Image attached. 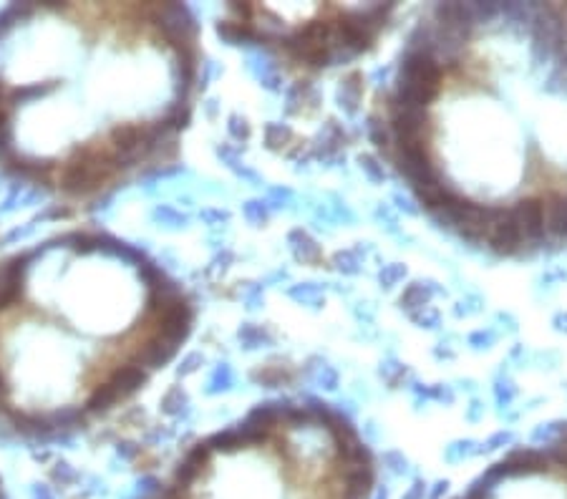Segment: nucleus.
Returning <instances> with one entry per match:
<instances>
[{
    "label": "nucleus",
    "instance_id": "obj_12",
    "mask_svg": "<svg viewBox=\"0 0 567 499\" xmlns=\"http://www.w3.org/2000/svg\"><path fill=\"white\" fill-rule=\"evenodd\" d=\"M162 411L172 419H187L189 411H192V401H189V393L181 389V386H172L170 391L162 396Z\"/></svg>",
    "mask_w": 567,
    "mask_h": 499
},
{
    "label": "nucleus",
    "instance_id": "obj_44",
    "mask_svg": "<svg viewBox=\"0 0 567 499\" xmlns=\"http://www.w3.org/2000/svg\"><path fill=\"white\" fill-rule=\"evenodd\" d=\"M353 315H356V320L361 325H374L376 310L371 308V303H356V308H353Z\"/></svg>",
    "mask_w": 567,
    "mask_h": 499
},
{
    "label": "nucleus",
    "instance_id": "obj_28",
    "mask_svg": "<svg viewBox=\"0 0 567 499\" xmlns=\"http://www.w3.org/2000/svg\"><path fill=\"white\" fill-rule=\"evenodd\" d=\"M358 167L363 169V175L369 177V182H374V184H383L388 177L386 167H383V162L376 154H361L358 157Z\"/></svg>",
    "mask_w": 567,
    "mask_h": 499
},
{
    "label": "nucleus",
    "instance_id": "obj_51",
    "mask_svg": "<svg viewBox=\"0 0 567 499\" xmlns=\"http://www.w3.org/2000/svg\"><path fill=\"white\" fill-rule=\"evenodd\" d=\"M434 355L439 358V361H441V358H447V361H449V358H454V350H452V346H449V343H439V346L434 348Z\"/></svg>",
    "mask_w": 567,
    "mask_h": 499
},
{
    "label": "nucleus",
    "instance_id": "obj_16",
    "mask_svg": "<svg viewBox=\"0 0 567 499\" xmlns=\"http://www.w3.org/2000/svg\"><path fill=\"white\" fill-rule=\"evenodd\" d=\"M151 220H154L159 227L172 229V232L184 229L189 225V215H184V212L177 210V207H172V205H157L154 210H151Z\"/></svg>",
    "mask_w": 567,
    "mask_h": 499
},
{
    "label": "nucleus",
    "instance_id": "obj_55",
    "mask_svg": "<svg viewBox=\"0 0 567 499\" xmlns=\"http://www.w3.org/2000/svg\"><path fill=\"white\" fill-rule=\"evenodd\" d=\"M33 499H53L49 492V487H43V484H36V489H33Z\"/></svg>",
    "mask_w": 567,
    "mask_h": 499
},
{
    "label": "nucleus",
    "instance_id": "obj_34",
    "mask_svg": "<svg viewBox=\"0 0 567 499\" xmlns=\"http://www.w3.org/2000/svg\"><path fill=\"white\" fill-rule=\"evenodd\" d=\"M466 343L471 346V350H492L497 343V331L495 328H479V331L469 333Z\"/></svg>",
    "mask_w": 567,
    "mask_h": 499
},
{
    "label": "nucleus",
    "instance_id": "obj_25",
    "mask_svg": "<svg viewBox=\"0 0 567 499\" xmlns=\"http://www.w3.org/2000/svg\"><path fill=\"white\" fill-rule=\"evenodd\" d=\"M512 444H514V431H509V429H499V431H495L492 436H487L484 441H479L477 457H484V454H495V451L504 449V446H512Z\"/></svg>",
    "mask_w": 567,
    "mask_h": 499
},
{
    "label": "nucleus",
    "instance_id": "obj_8",
    "mask_svg": "<svg viewBox=\"0 0 567 499\" xmlns=\"http://www.w3.org/2000/svg\"><path fill=\"white\" fill-rule=\"evenodd\" d=\"M109 381L116 386V391L121 393V398H127V396H132V393H136L141 386L146 384V371L129 361V363H124V366H116L114 371H111Z\"/></svg>",
    "mask_w": 567,
    "mask_h": 499
},
{
    "label": "nucleus",
    "instance_id": "obj_36",
    "mask_svg": "<svg viewBox=\"0 0 567 499\" xmlns=\"http://www.w3.org/2000/svg\"><path fill=\"white\" fill-rule=\"evenodd\" d=\"M184 172V167L181 164H172V167H167V164H162V167H154L149 169L144 175V184L154 187V182H162V179H172V177L181 175Z\"/></svg>",
    "mask_w": 567,
    "mask_h": 499
},
{
    "label": "nucleus",
    "instance_id": "obj_43",
    "mask_svg": "<svg viewBox=\"0 0 567 499\" xmlns=\"http://www.w3.org/2000/svg\"><path fill=\"white\" fill-rule=\"evenodd\" d=\"M426 494H428V481L421 479V476H414V481L406 487L401 499H426Z\"/></svg>",
    "mask_w": 567,
    "mask_h": 499
},
{
    "label": "nucleus",
    "instance_id": "obj_33",
    "mask_svg": "<svg viewBox=\"0 0 567 499\" xmlns=\"http://www.w3.org/2000/svg\"><path fill=\"white\" fill-rule=\"evenodd\" d=\"M409 318L414 320L419 328H426V331H439L441 328V310L434 305L421 308V310H416V313H411Z\"/></svg>",
    "mask_w": 567,
    "mask_h": 499
},
{
    "label": "nucleus",
    "instance_id": "obj_45",
    "mask_svg": "<svg viewBox=\"0 0 567 499\" xmlns=\"http://www.w3.org/2000/svg\"><path fill=\"white\" fill-rule=\"evenodd\" d=\"M232 263H235V253H232L229 247H224L222 253H217L215 258H212L210 267H212V270H227Z\"/></svg>",
    "mask_w": 567,
    "mask_h": 499
},
{
    "label": "nucleus",
    "instance_id": "obj_17",
    "mask_svg": "<svg viewBox=\"0 0 567 499\" xmlns=\"http://www.w3.org/2000/svg\"><path fill=\"white\" fill-rule=\"evenodd\" d=\"M477 449H479L477 439H454L444 446L441 457H444V462L454 467V464H461V462H466V459L477 457Z\"/></svg>",
    "mask_w": 567,
    "mask_h": 499
},
{
    "label": "nucleus",
    "instance_id": "obj_11",
    "mask_svg": "<svg viewBox=\"0 0 567 499\" xmlns=\"http://www.w3.org/2000/svg\"><path fill=\"white\" fill-rule=\"evenodd\" d=\"M237 341L242 343V348L245 350H257V348H265V346H272V343H275V336L267 331L265 325L242 323L240 331H237Z\"/></svg>",
    "mask_w": 567,
    "mask_h": 499
},
{
    "label": "nucleus",
    "instance_id": "obj_15",
    "mask_svg": "<svg viewBox=\"0 0 567 499\" xmlns=\"http://www.w3.org/2000/svg\"><path fill=\"white\" fill-rule=\"evenodd\" d=\"M235 389V373H232V366L229 363H217L212 368L210 379H207L205 393L207 396H217V393H227Z\"/></svg>",
    "mask_w": 567,
    "mask_h": 499
},
{
    "label": "nucleus",
    "instance_id": "obj_26",
    "mask_svg": "<svg viewBox=\"0 0 567 499\" xmlns=\"http://www.w3.org/2000/svg\"><path fill=\"white\" fill-rule=\"evenodd\" d=\"M242 215H245V220H248L250 225L260 227V225H265L267 220H270V207L265 205L262 197H253L242 205Z\"/></svg>",
    "mask_w": 567,
    "mask_h": 499
},
{
    "label": "nucleus",
    "instance_id": "obj_32",
    "mask_svg": "<svg viewBox=\"0 0 567 499\" xmlns=\"http://www.w3.org/2000/svg\"><path fill=\"white\" fill-rule=\"evenodd\" d=\"M482 310H484V298L479 293L464 295V298L454 305V315H457V318H471V315H479Z\"/></svg>",
    "mask_w": 567,
    "mask_h": 499
},
{
    "label": "nucleus",
    "instance_id": "obj_53",
    "mask_svg": "<svg viewBox=\"0 0 567 499\" xmlns=\"http://www.w3.org/2000/svg\"><path fill=\"white\" fill-rule=\"evenodd\" d=\"M8 127H11V108L0 106V132H3V129H8Z\"/></svg>",
    "mask_w": 567,
    "mask_h": 499
},
{
    "label": "nucleus",
    "instance_id": "obj_13",
    "mask_svg": "<svg viewBox=\"0 0 567 499\" xmlns=\"http://www.w3.org/2000/svg\"><path fill=\"white\" fill-rule=\"evenodd\" d=\"M119 398H121V393L116 391V386L111 384V381H106V384H98L96 389L89 393L84 411H89V414H101V411L111 409Z\"/></svg>",
    "mask_w": 567,
    "mask_h": 499
},
{
    "label": "nucleus",
    "instance_id": "obj_54",
    "mask_svg": "<svg viewBox=\"0 0 567 499\" xmlns=\"http://www.w3.org/2000/svg\"><path fill=\"white\" fill-rule=\"evenodd\" d=\"M363 434L369 436V441H376V439H378V429H376L374 421H366V427H363Z\"/></svg>",
    "mask_w": 567,
    "mask_h": 499
},
{
    "label": "nucleus",
    "instance_id": "obj_20",
    "mask_svg": "<svg viewBox=\"0 0 567 499\" xmlns=\"http://www.w3.org/2000/svg\"><path fill=\"white\" fill-rule=\"evenodd\" d=\"M49 419L53 431H71V429L84 424V409H79V406H63L58 411H51Z\"/></svg>",
    "mask_w": 567,
    "mask_h": 499
},
{
    "label": "nucleus",
    "instance_id": "obj_29",
    "mask_svg": "<svg viewBox=\"0 0 567 499\" xmlns=\"http://www.w3.org/2000/svg\"><path fill=\"white\" fill-rule=\"evenodd\" d=\"M406 275H409V270H406L404 263H388L378 270V285L383 290H393Z\"/></svg>",
    "mask_w": 567,
    "mask_h": 499
},
{
    "label": "nucleus",
    "instance_id": "obj_3",
    "mask_svg": "<svg viewBox=\"0 0 567 499\" xmlns=\"http://www.w3.org/2000/svg\"><path fill=\"white\" fill-rule=\"evenodd\" d=\"M285 242H288V250H290V255H293L295 263L315 265L323 260V247L318 245V240L310 235L308 229H302V227L290 229Z\"/></svg>",
    "mask_w": 567,
    "mask_h": 499
},
{
    "label": "nucleus",
    "instance_id": "obj_50",
    "mask_svg": "<svg viewBox=\"0 0 567 499\" xmlns=\"http://www.w3.org/2000/svg\"><path fill=\"white\" fill-rule=\"evenodd\" d=\"M497 320H499V323H507L509 333H517V318H514L512 313H497Z\"/></svg>",
    "mask_w": 567,
    "mask_h": 499
},
{
    "label": "nucleus",
    "instance_id": "obj_47",
    "mask_svg": "<svg viewBox=\"0 0 567 499\" xmlns=\"http://www.w3.org/2000/svg\"><path fill=\"white\" fill-rule=\"evenodd\" d=\"M449 487H452V481L449 479H436L434 484H431V489H428L426 499H441L449 492Z\"/></svg>",
    "mask_w": 567,
    "mask_h": 499
},
{
    "label": "nucleus",
    "instance_id": "obj_39",
    "mask_svg": "<svg viewBox=\"0 0 567 499\" xmlns=\"http://www.w3.org/2000/svg\"><path fill=\"white\" fill-rule=\"evenodd\" d=\"M205 355L202 353H187L184 358H181V363H179V368H177V373H179V379H187V376H192V373H197L199 368L205 366Z\"/></svg>",
    "mask_w": 567,
    "mask_h": 499
},
{
    "label": "nucleus",
    "instance_id": "obj_59",
    "mask_svg": "<svg viewBox=\"0 0 567 499\" xmlns=\"http://www.w3.org/2000/svg\"><path fill=\"white\" fill-rule=\"evenodd\" d=\"M0 487H3V481H0ZM0 497H3V492H0Z\"/></svg>",
    "mask_w": 567,
    "mask_h": 499
},
{
    "label": "nucleus",
    "instance_id": "obj_18",
    "mask_svg": "<svg viewBox=\"0 0 567 499\" xmlns=\"http://www.w3.org/2000/svg\"><path fill=\"white\" fill-rule=\"evenodd\" d=\"M262 137H265V146L272 151H280L293 141L295 132L290 124H283V121H267L265 129H262Z\"/></svg>",
    "mask_w": 567,
    "mask_h": 499
},
{
    "label": "nucleus",
    "instance_id": "obj_52",
    "mask_svg": "<svg viewBox=\"0 0 567 499\" xmlns=\"http://www.w3.org/2000/svg\"><path fill=\"white\" fill-rule=\"evenodd\" d=\"M552 328H555L557 333H567V313H557L555 318H552Z\"/></svg>",
    "mask_w": 567,
    "mask_h": 499
},
{
    "label": "nucleus",
    "instance_id": "obj_9",
    "mask_svg": "<svg viewBox=\"0 0 567 499\" xmlns=\"http://www.w3.org/2000/svg\"><path fill=\"white\" fill-rule=\"evenodd\" d=\"M336 101L343 108L348 116H356L363 101V79L358 73H348L345 79H340L338 91H336Z\"/></svg>",
    "mask_w": 567,
    "mask_h": 499
},
{
    "label": "nucleus",
    "instance_id": "obj_38",
    "mask_svg": "<svg viewBox=\"0 0 567 499\" xmlns=\"http://www.w3.org/2000/svg\"><path fill=\"white\" fill-rule=\"evenodd\" d=\"M391 202H393V210H396V215L401 217V215H406V217H416V215H421V207H416V202L414 199H409V197H404L401 192H393L391 194Z\"/></svg>",
    "mask_w": 567,
    "mask_h": 499
},
{
    "label": "nucleus",
    "instance_id": "obj_1",
    "mask_svg": "<svg viewBox=\"0 0 567 499\" xmlns=\"http://www.w3.org/2000/svg\"><path fill=\"white\" fill-rule=\"evenodd\" d=\"M245 66L260 81V86H265L272 94L283 91V71L270 56H265L262 51H250L248 58H245Z\"/></svg>",
    "mask_w": 567,
    "mask_h": 499
},
{
    "label": "nucleus",
    "instance_id": "obj_46",
    "mask_svg": "<svg viewBox=\"0 0 567 499\" xmlns=\"http://www.w3.org/2000/svg\"><path fill=\"white\" fill-rule=\"evenodd\" d=\"M53 479H58L60 484H66V481L76 479V469H73L71 464L58 462V464H56V467H53Z\"/></svg>",
    "mask_w": 567,
    "mask_h": 499
},
{
    "label": "nucleus",
    "instance_id": "obj_31",
    "mask_svg": "<svg viewBox=\"0 0 567 499\" xmlns=\"http://www.w3.org/2000/svg\"><path fill=\"white\" fill-rule=\"evenodd\" d=\"M227 134L235 139L237 144H245L250 137H253V127H250V121L245 119L242 114H229L227 116Z\"/></svg>",
    "mask_w": 567,
    "mask_h": 499
},
{
    "label": "nucleus",
    "instance_id": "obj_58",
    "mask_svg": "<svg viewBox=\"0 0 567 499\" xmlns=\"http://www.w3.org/2000/svg\"><path fill=\"white\" fill-rule=\"evenodd\" d=\"M207 114L210 116L217 114V99H210V101H207Z\"/></svg>",
    "mask_w": 567,
    "mask_h": 499
},
{
    "label": "nucleus",
    "instance_id": "obj_56",
    "mask_svg": "<svg viewBox=\"0 0 567 499\" xmlns=\"http://www.w3.org/2000/svg\"><path fill=\"white\" fill-rule=\"evenodd\" d=\"M8 398V381H6V373L0 371V401H6Z\"/></svg>",
    "mask_w": 567,
    "mask_h": 499
},
{
    "label": "nucleus",
    "instance_id": "obj_49",
    "mask_svg": "<svg viewBox=\"0 0 567 499\" xmlns=\"http://www.w3.org/2000/svg\"><path fill=\"white\" fill-rule=\"evenodd\" d=\"M371 499H391V487H388L386 481H383V484H376L374 492H371Z\"/></svg>",
    "mask_w": 567,
    "mask_h": 499
},
{
    "label": "nucleus",
    "instance_id": "obj_24",
    "mask_svg": "<svg viewBox=\"0 0 567 499\" xmlns=\"http://www.w3.org/2000/svg\"><path fill=\"white\" fill-rule=\"evenodd\" d=\"M374 217L376 222L381 225V229H386L388 235L393 237H404V232H401V217L396 215V210L391 207V202H378L374 210Z\"/></svg>",
    "mask_w": 567,
    "mask_h": 499
},
{
    "label": "nucleus",
    "instance_id": "obj_14",
    "mask_svg": "<svg viewBox=\"0 0 567 499\" xmlns=\"http://www.w3.org/2000/svg\"><path fill=\"white\" fill-rule=\"evenodd\" d=\"M381 464L391 479H404V476L414 474V464L409 462V457L401 449H386L381 454Z\"/></svg>",
    "mask_w": 567,
    "mask_h": 499
},
{
    "label": "nucleus",
    "instance_id": "obj_2",
    "mask_svg": "<svg viewBox=\"0 0 567 499\" xmlns=\"http://www.w3.org/2000/svg\"><path fill=\"white\" fill-rule=\"evenodd\" d=\"M439 293H444V290L436 280H411L404 288V293H401V298H398V305H401V310H406V315H411L421 310V308L431 305L434 295Z\"/></svg>",
    "mask_w": 567,
    "mask_h": 499
},
{
    "label": "nucleus",
    "instance_id": "obj_48",
    "mask_svg": "<svg viewBox=\"0 0 567 499\" xmlns=\"http://www.w3.org/2000/svg\"><path fill=\"white\" fill-rule=\"evenodd\" d=\"M139 451H141V446L132 444V441H121V444L116 446V454L124 459H136L139 457Z\"/></svg>",
    "mask_w": 567,
    "mask_h": 499
},
{
    "label": "nucleus",
    "instance_id": "obj_42",
    "mask_svg": "<svg viewBox=\"0 0 567 499\" xmlns=\"http://www.w3.org/2000/svg\"><path fill=\"white\" fill-rule=\"evenodd\" d=\"M484 414H487V406H484L482 398L471 396L469 398V406L464 409V419L469 421V424H479V421L484 419Z\"/></svg>",
    "mask_w": 567,
    "mask_h": 499
},
{
    "label": "nucleus",
    "instance_id": "obj_21",
    "mask_svg": "<svg viewBox=\"0 0 567 499\" xmlns=\"http://www.w3.org/2000/svg\"><path fill=\"white\" fill-rule=\"evenodd\" d=\"M33 11H36V6H30V3H13V6L3 8V11H0V38L6 36L11 28L23 23Z\"/></svg>",
    "mask_w": 567,
    "mask_h": 499
},
{
    "label": "nucleus",
    "instance_id": "obj_37",
    "mask_svg": "<svg viewBox=\"0 0 567 499\" xmlns=\"http://www.w3.org/2000/svg\"><path fill=\"white\" fill-rule=\"evenodd\" d=\"M199 220L207 227H222V225L229 222V212L222 210V207H205V210L199 212Z\"/></svg>",
    "mask_w": 567,
    "mask_h": 499
},
{
    "label": "nucleus",
    "instance_id": "obj_57",
    "mask_svg": "<svg viewBox=\"0 0 567 499\" xmlns=\"http://www.w3.org/2000/svg\"><path fill=\"white\" fill-rule=\"evenodd\" d=\"M459 386H464L466 391H471V393H474V389H477V384H474L471 379H461V381H459Z\"/></svg>",
    "mask_w": 567,
    "mask_h": 499
},
{
    "label": "nucleus",
    "instance_id": "obj_19",
    "mask_svg": "<svg viewBox=\"0 0 567 499\" xmlns=\"http://www.w3.org/2000/svg\"><path fill=\"white\" fill-rule=\"evenodd\" d=\"M492 393H495V403L499 406V416L504 414V411L514 403V398H517V384H514L509 376H504V368L497 373L495 386H492Z\"/></svg>",
    "mask_w": 567,
    "mask_h": 499
},
{
    "label": "nucleus",
    "instance_id": "obj_40",
    "mask_svg": "<svg viewBox=\"0 0 567 499\" xmlns=\"http://www.w3.org/2000/svg\"><path fill=\"white\" fill-rule=\"evenodd\" d=\"M245 305H248V310H257L260 305H262V298H265V288L260 283H253L245 288Z\"/></svg>",
    "mask_w": 567,
    "mask_h": 499
},
{
    "label": "nucleus",
    "instance_id": "obj_6",
    "mask_svg": "<svg viewBox=\"0 0 567 499\" xmlns=\"http://www.w3.org/2000/svg\"><path fill=\"white\" fill-rule=\"evenodd\" d=\"M217 36L227 46H257L262 43V36L255 23H237V20H219Z\"/></svg>",
    "mask_w": 567,
    "mask_h": 499
},
{
    "label": "nucleus",
    "instance_id": "obj_27",
    "mask_svg": "<svg viewBox=\"0 0 567 499\" xmlns=\"http://www.w3.org/2000/svg\"><path fill=\"white\" fill-rule=\"evenodd\" d=\"M567 431V424H562V421H549V424H540L535 431H532V444H552V441H557L562 436V434Z\"/></svg>",
    "mask_w": 567,
    "mask_h": 499
},
{
    "label": "nucleus",
    "instance_id": "obj_35",
    "mask_svg": "<svg viewBox=\"0 0 567 499\" xmlns=\"http://www.w3.org/2000/svg\"><path fill=\"white\" fill-rule=\"evenodd\" d=\"M136 272H139L141 283H144L146 288H154V285L162 283L164 277H167L162 267H159L157 263H151V260H144L141 265H136Z\"/></svg>",
    "mask_w": 567,
    "mask_h": 499
},
{
    "label": "nucleus",
    "instance_id": "obj_7",
    "mask_svg": "<svg viewBox=\"0 0 567 499\" xmlns=\"http://www.w3.org/2000/svg\"><path fill=\"white\" fill-rule=\"evenodd\" d=\"M43 199H46V189H41L38 184L15 182V184H11V192L6 194L3 205H0V215H11V212L25 205H41Z\"/></svg>",
    "mask_w": 567,
    "mask_h": 499
},
{
    "label": "nucleus",
    "instance_id": "obj_41",
    "mask_svg": "<svg viewBox=\"0 0 567 499\" xmlns=\"http://www.w3.org/2000/svg\"><path fill=\"white\" fill-rule=\"evenodd\" d=\"M36 227H38L36 220H30V222H25L23 227H13L11 232H8V235L3 237V245H13V242L25 240V237H30V235H33V232H36Z\"/></svg>",
    "mask_w": 567,
    "mask_h": 499
},
{
    "label": "nucleus",
    "instance_id": "obj_22",
    "mask_svg": "<svg viewBox=\"0 0 567 499\" xmlns=\"http://www.w3.org/2000/svg\"><path fill=\"white\" fill-rule=\"evenodd\" d=\"M310 381H313V386H318V389H323V391H338L340 386V373L336 366H331V363H318V366L310 368Z\"/></svg>",
    "mask_w": 567,
    "mask_h": 499
},
{
    "label": "nucleus",
    "instance_id": "obj_30",
    "mask_svg": "<svg viewBox=\"0 0 567 499\" xmlns=\"http://www.w3.org/2000/svg\"><path fill=\"white\" fill-rule=\"evenodd\" d=\"M262 199H265V205L270 207V212L285 210L288 205H293V189H290V187H283V184L267 187V192Z\"/></svg>",
    "mask_w": 567,
    "mask_h": 499
},
{
    "label": "nucleus",
    "instance_id": "obj_10",
    "mask_svg": "<svg viewBox=\"0 0 567 499\" xmlns=\"http://www.w3.org/2000/svg\"><path fill=\"white\" fill-rule=\"evenodd\" d=\"M326 293H328V283H295L288 288V295L300 305H310V308H320L326 303Z\"/></svg>",
    "mask_w": 567,
    "mask_h": 499
},
{
    "label": "nucleus",
    "instance_id": "obj_23",
    "mask_svg": "<svg viewBox=\"0 0 567 499\" xmlns=\"http://www.w3.org/2000/svg\"><path fill=\"white\" fill-rule=\"evenodd\" d=\"M378 379L383 381L388 389H398V386L404 384V379H414V376H411L409 368H406L401 361H396V358H388V361H381Z\"/></svg>",
    "mask_w": 567,
    "mask_h": 499
},
{
    "label": "nucleus",
    "instance_id": "obj_5",
    "mask_svg": "<svg viewBox=\"0 0 567 499\" xmlns=\"http://www.w3.org/2000/svg\"><path fill=\"white\" fill-rule=\"evenodd\" d=\"M366 253H371V242H356L353 247L338 250V253L331 258V263H333V267H336V272H340V275H345V277H356L363 272Z\"/></svg>",
    "mask_w": 567,
    "mask_h": 499
},
{
    "label": "nucleus",
    "instance_id": "obj_4",
    "mask_svg": "<svg viewBox=\"0 0 567 499\" xmlns=\"http://www.w3.org/2000/svg\"><path fill=\"white\" fill-rule=\"evenodd\" d=\"M320 103V91L315 89L313 84H305V81H295L285 89V106L283 114L285 116H298L302 111H310Z\"/></svg>",
    "mask_w": 567,
    "mask_h": 499
}]
</instances>
